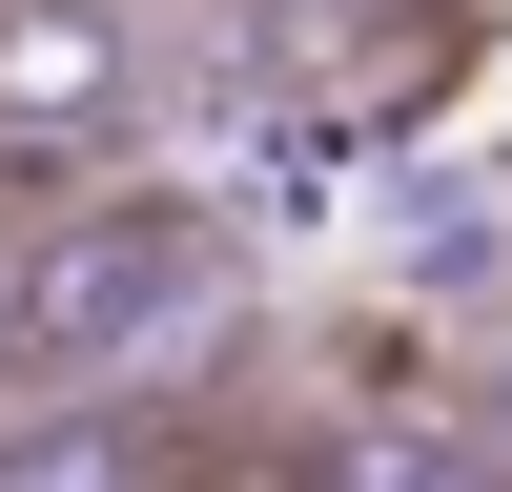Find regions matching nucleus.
<instances>
[{
	"mask_svg": "<svg viewBox=\"0 0 512 492\" xmlns=\"http://www.w3.org/2000/svg\"><path fill=\"white\" fill-rule=\"evenodd\" d=\"M0 492H164V431L144 410H62L41 451H0Z\"/></svg>",
	"mask_w": 512,
	"mask_h": 492,
	"instance_id": "7ed1b4c3",
	"label": "nucleus"
},
{
	"mask_svg": "<svg viewBox=\"0 0 512 492\" xmlns=\"http://www.w3.org/2000/svg\"><path fill=\"white\" fill-rule=\"evenodd\" d=\"M164 492H328V431H185Z\"/></svg>",
	"mask_w": 512,
	"mask_h": 492,
	"instance_id": "20e7f679",
	"label": "nucleus"
},
{
	"mask_svg": "<svg viewBox=\"0 0 512 492\" xmlns=\"http://www.w3.org/2000/svg\"><path fill=\"white\" fill-rule=\"evenodd\" d=\"M0 390H21V349H0Z\"/></svg>",
	"mask_w": 512,
	"mask_h": 492,
	"instance_id": "39448f33",
	"label": "nucleus"
},
{
	"mask_svg": "<svg viewBox=\"0 0 512 492\" xmlns=\"http://www.w3.org/2000/svg\"><path fill=\"white\" fill-rule=\"evenodd\" d=\"M185 308H205V205L185 185H103V164L21 185V226H0V349H21V390H123Z\"/></svg>",
	"mask_w": 512,
	"mask_h": 492,
	"instance_id": "f257e3e1",
	"label": "nucleus"
},
{
	"mask_svg": "<svg viewBox=\"0 0 512 492\" xmlns=\"http://www.w3.org/2000/svg\"><path fill=\"white\" fill-rule=\"evenodd\" d=\"M123 103H144V41L103 0H0V205L123 164Z\"/></svg>",
	"mask_w": 512,
	"mask_h": 492,
	"instance_id": "f03ea898",
	"label": "nucleus"
}]
</instances>
